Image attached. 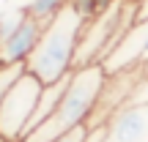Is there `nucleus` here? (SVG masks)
Returning a JSON list of instances; mask_svg holds the SVG:
<instances>
[{"label":"nucleus","mask_w":148,"mask_h":142,"mask_svg":"<svg viewBox=\"0 0 148 142\" xmlns=\"http://www.w3.org/2000/svg\"><path fill=\"white\" fill-rule=\"evenodd\" d=\"M41 22L33 19L25 11V16L19 19V25L0 41V66H25L30 52L36 49L38 36H41Z\"/></svg>","instance_id":"obj_7"},{"label":"nucleus","mask_w":148,"mask_h":142,"mask_svg":"<svg viewBox=\"0 0 148 142\" xmlns=\"http://www.w3.org/2000/svg\"><path fill=\"white\" fill-rule=\"evenodd\" d=\"M66 5H69V0H27L25 11L33 16V19H38L44 25V22H49L58 11H63Z\"/></svg>","instance_id":"obj_10"},{"label":"nucleus","mask_w":148,"mask_h":142,"mask_svg":"<svg viewBox=\"0 0 148 142\" xmlns=\"http://www.w3.org/2000/svg\"><path fill=\"white\" fill-rule=\"evenodd\" d=\"M0 142H8V139H5V137H0Z\"/></svg>","instance_id":"obj_16"},{"label":"nucleus","mask_w":148,"mask_h":142,"mask_svg":"<svg viewBox=\"0 0 148 142\" xmlns=\"http://www.w3.org/2000/svg\"><path fill=\"white\" fill-rule=\"evenodd\" d=\"M69 3L77 8V14L88 22V19H93L96 14H101V11H104L112 0H69Z\"/></svg>","instance_id":"obj_11"},{"label":"nucleus","mask_w":148,"mask_h":142,"mask_svg":"<svg viewBox=\"0 0 148 142\" xmlns=\"http://www.w3.org/2000/svg\"><path fill=\"white\" fill-rule=\"evenodd\" d=\"M145 69H148V66H145Z\"/></svg>","instance_id":"obj_17"},{"label":"nucleus","mask_w":148,"mask_h":142,"mask_svg":"<svg viewBox=\"0 0 148 142\" xmlns=\"http://www.w3.org/2000/svg\"><path fill=\"white\" fill-rule=\"evenodd\" d=\"M5 3H27V0H5Z\"/></svg>","instance_id":"obj_15"},{"label":"nucleus","mask_w":148,"mask_h":142,"mask_svg":"<svg viewBox=\"0 0 148 142\" xmlns=\"http://www.w3.org/2000/svg\"><path fill=\"white\" fill-rule=\"evenodd\" d=\"M22 69H25V66H0V99H3L5 88L16 79V74H19Z\"/></svg>","instance_id":"obj_12"},{"label":"nucleus","mask_w":148,"mask_h":142,"mask_svg":"<svg viewBox=\"0 0 148 142\" xmlns=\"http://www.w3.org/2000/svg\"><path fill=\"white\" fill-rule=\"evenodd\" d=\"M148 19V0H137V22Z\"/></svg>","instance_id":"obj_14"},{"label":"nucleus","mask_w":148,"mask_h":142,"mask_svg":"<svg viewBox=\"0 0 148 142\" xmlns=\"http://www.w3.org/2000/svg\"><path fill=\"white\" fill-rule=\"evenodd\" d=\"M82 25L85 19L77 14V8L71 3L63 11H58L49 22H44L38 44L25 63V71H30L41 85H52L58 79L69 77L74 71V58H77Z\"/></svg>","instance_id":"obj_1"},{"label":"nucleus","mask_w":148,"mask_h":142,"mask_svg":"<svg viewBox=\"0 0 148 142\" xmlns=\"http://www.w3.org/2000/svg\"><path fill=\"white\" fill-rule=\"evenodd\" d=\"M85 131H88V128H85V126H79V128H74V131L63 134V137L52 139V142H85Z\"/></svg>","instance_id":"obj_13"},{"label":"nucleus","mask_w":148,"mask_h":142,"mask_svg":"<svg viewBox=\"0 0 148 142\" xmlns=\"http://www.w3.org/2000/svg\"><path fill=\"white\" fill-rule=\"evenodd\" d=\"M104 79H107V71L101 69V63L74 69L69 74L66 93L60 99V104L55 107V112L38 128H33L22 142H52V139L63 137V134L74 131V128L85 126L93 107H96V101H99Z\"/></svg>","instance_id":"obj_2"},{"label":"nucleus","mask_w":148,"mask_h":142,"mask_svg":"<svg viewBox=\"0 0 148 142\" xmlns=\"http://www.w3.org/2000/svg\"><path fill=\"white\" fill-rule=\"evenodd\" d=\"M41 90H44V85L30 71L22 69L16 74V79L5 88L3 99H0V137H5L8 142L25 139Z\"/></svg>","instance_id":"obj_4"},{"label":"nucleus","mask_w":148,"mask_h":142,"mask_svg":"<svg viewBox=\"0 0 148 142\" xmlns=\"http://www.w3.org/2000/svg\"><path fill=\"white\" fill-rule=\"evenodd\" d=\"M143 74H145V66L107 74L104 88H101V93H99V101H96V107H93V112H90L85 126L88 128L90 126H104L121 107H126L129 101H132V93H134V88H137V82L143 79Z\"/></svg>","instance_id":"obj_5"},{"label":"nucleus","mask_w":148,"mask_h":142,"mask_svg":"<svg viewBox=\"0 0 148 142\" xmlns=\"http://www.w3.org/2000/svg\"><path fill=\"white\" fill-rule=\"evenodd\" d=\"M137 66H148V19L134 22L132 30L121 38V44L104 58L101 69L107 74H115L123 69H137Z\"/></svg>","instance_id":"obj_6"},{"label":"nucleus","mask_w":148,"mask_h":142,"mask_svg":"<svg viewBox=\"0 0 148 142\" xmlns=\"http://www.w3.org/2000/svg\"><path fill=\"white\" fill-rule=\"evenodd\" d=\"M104 142H148V104H126L104 123Z\"/></svg>","instance_id":"obj_8"},{"label":"nucleus","mask_w":148,"mask_h":142,"mask_svg":"<svg viewBox=\"0 0 148 142\" xmlns=\"http://www.w3.org/2000/svg\"><path fill=\"white\" fill-rule=\"evenodd\" d=\"M137 22V0H112L101 14L88 19L79 33L74 69L104 63V58L121 44V38Z\"/></svg>","instance_id":"obj_3"},{"label":"nucleus","mask_w":148,"mask_h":142,"mask_svg":"<svg viewBox=\"0 0 148 142\" xmlns=\"http://www.w3.org/2000/svg\"><path fill=\"white\" fill-rule=\"evenodd\" d=\"M66 85H69V77L58 79V82H52V85H44L41 96H38V104H36V112H33V118H30V126H27V134H30L33 128H38L55 112V107L60 104V99H63V93H66Z\"/></svg>","instance_id":"obj_9"}]
</instances>
